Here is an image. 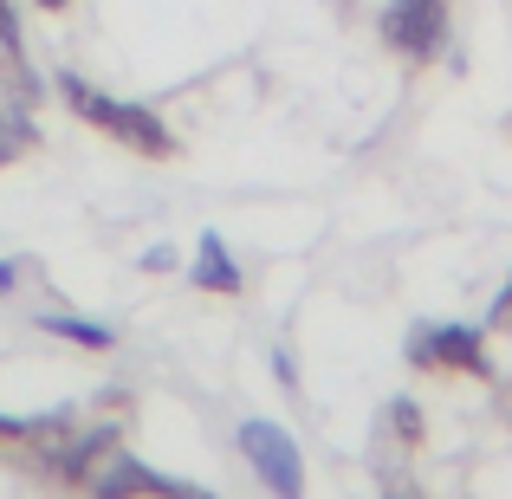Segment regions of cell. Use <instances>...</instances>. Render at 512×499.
Here are the masks:
<instances>
[{"label": "cell", "mask_w": 512, "mask_h": 499, "mask_svg": "<svg viewBox=\"0 0 512 499\" xmlns=\"http://www.w3.org/2000/svg\"><path fill=\"white\" fill-rule=\"evenodd\" d=\"M195 279L201 292H227V299H234L240 292V266H234V253H227V240L221 234H201V247H195Z\"/></svg>", "instance_id": "5b68a950"}, {"label": "cell", "mask_w": 512, "mask_h": 499, "mask_svg": "<svg viewBox=\"0 0 512 499\" xmlns=\"http://www.w3.org/2000/svg\"><path fill=\"white\" fill-rule=\"evenodd\" d=\"M13 286H20V266H13V260H0V299H7Z\"/></svg>", "instance_id": "4fadbf2b"}, {"label": "cell", "mask_w": 512, "mask_h": 499, "mask_svg": "<svg viewBox=\"0 0 512 499\" xmlns=\"http://www.w3.org/2000/svg\"><path fill=\"white\" fill-rule=\"evenodd\" d=\"M409 363L422 376H493L487 325H415L409 331Z\"/></svg>", "instance_id": "7a4b0ae2"}, {"label": "cell", "mask_w": 512, "mask_h": 499, "mask_svg": "<svg viewBox=\"0 0 512 499\" xmlns=\"http://www.w3.org/2000/svg\"><path fill=\"white\" fill-rule=\"evenodd\" d=\"M0 46H20V13H13V0H0Z\"/></svg>", "instance_id": "30bf717a"}, {"label": "cell", "mask_w": 512, "mask_h": 499, "mask_svg": "<svg viewBox=\"0 0 512 499\" xmlns=\"http://www.w3.org/2000/svg\"><path fill=\"white\" fill-rule=\"evenodd\" d=\"M383 499H422V487L409 480V467H383Z\"/></svg>", "instance_id": "9c48e42d"}, {"label": "cell", "mask_w": 512, "mask_h": 499, "mask_svg": "<svg viewBox=\"0 0 512 499\" xmlns=\"http://www.w3.org/2000/svg\"><path fill=\"white\" fill-rule=\"evenodd\" d=\"M39 331L65 337V344H78V350H111L117 344V331L111 325H91V318H39Z\"/></svg>", "instance_id": "52a82bcc"}, {"label": "cell", "mask_w": 512, "mask_h": 499, "mask_svg": "<svg viewBox=\"0 0 512 499\" xmlns=\"http://www.w3.org/2000/svg\"><path fill=\"white\" fill-rule=\"evenodd\" d=\"M20 150H33V124H26L20 104H0V169H7Z\"/></svg>", "instance_id": "ba28073f"}, {"label": "cell", "mask_w": 512, "mask_h": 499, "mask_svg": "<svg viewBox=\"0 0 512 499\" xmlns=\"http://www.w3.org/2000/svg\"><path fill=\"white\" fill-rule=\"evenodd\" d=\"M33 7H46V13H65V7H72V0H33Z\"/></svg>", "instance_id": "5bb4252c"}, {"label": "cell", "mask_w": 512, "mask_h": 499, "mask_svg": "<svg viewBox=\"0 0 512 499\" xmlns=\"http://www.w3.org/2000/svg\"><path fill=\"white\" fill-rule=\"evenodd\" d=\"M383 46L409 65H428L448 46V0H389L383 7Z\"/></svg>", "instance_id": "3957f363"}, {"label": "cell", "mask_w": 512, "mask_h": 499, "mask_svg": "<svg viewBox=\"0 0 512 499\" xmlns=\"http://www.w3.org/2000/svg\"><path fill=\"white\" fill-rule=\"evenodd\" d=\"M273 376L286 389H299V363H292V350H273Z\"/></svg>", "instance_id": "8fae6325"}, {"label": "cell", "mask_w": 512, "mask_h": 499, "mask_svg": "<svg viewBox=\"0 0 512 499\" xmlns=\"http://www.w3.org/2000/svg\"><path fill=\"white\" fill-rule=\"evenodd\" d=\"M59 98L72 104V111L85 117L91 130H104L111 143H124L130 156H150V163H163V156H175V137H169V124L150 111V104H124V98H111V91L85 85L78 72H59Z\"/></svg>", "instance_id": "6da1fadb"}, {"label": "cell", "mask_w": 512, "mask_h": 499, "mask_svg": "<svg viewBox=\"0 0 512 499\" xmlns=\"http://www.w3.org/2000/svg\"><path fill=\"white\" fill-rule=\"evenodd\" d=\"M143 273H175V253L169 247H150V253H143Z\"/></svg>", "instance_id": "7c38bea8"}, {"label": "cell", "mask_w": 512, "mask_h": 499, "mask_svg": "<svg viewBox=\"0 0 512 499\" xmlns=\"http://www.w3.org/2000/svg\"><path fill=\"white\" fill-rule=\"evenodd\" d=\"M240 454H247V467L279 499H299L305 493V454H299V441H292L279 422H240Z\"/></svg>", "instance_id": "277c9868"}, {"label": "cell", "mask_w": 512, "mask_h": 499, "mask_svg": "<svg viewBox=\"0 0 512 499\" xmlns=\"http://www.w3.org/2000/svg\"><path fill=\"white\" fill-rule=\"evenodd\" d=\"M383 435L396 441L402 454H415V448L428 441V415H422V402H415V396H389V402H383Z\"/></svg>", "instance_id": "8992f818"}]
</instances>
